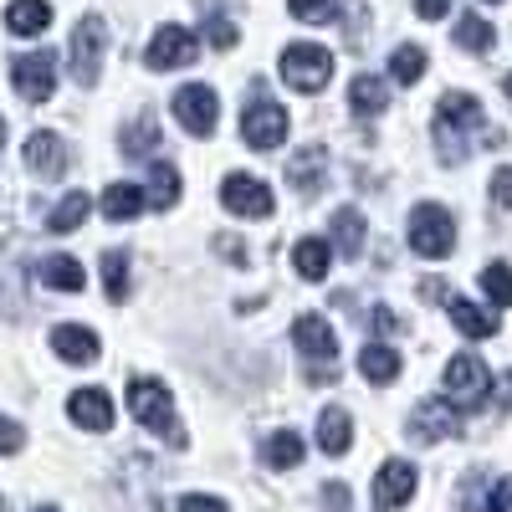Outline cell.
Wrapping results in <instances>:
<instances>
[{
    "label": "cell",
    "instance_id": "cell-34",
    "mask_svg": "<svg viewBox=\"0 0 512 512\" xmlns=\"http://www.w3.org/2000/svg\"><path fill=\"white\" fill-rule=\"evenodd\" d=\"M103 292H108V303H123L128 297V256L123 251L103 256Z\"/></svg>",
    "mask_w": 512,
    "mask_h": 512
},
{
    "label": "cell",
    "instance_id": "cell-31",
    "mask_svg": "<svg viewBox=\"0 0 512 512\" xmlns=\"http://www.w3.org/2000/svg\"><path fill=\"white\" fill-rule=\"evenodd\" d=\"M154 144H159V123L144 113L139 123H128L123 128V154L128 159H154Z\"/></svg>",
    "mask_w": 512,
    "mask_h": 512
},
{
    "label": "cell",
    "instance_id": "cell-7",
    "mask_svg": "<svg viewBox=\"0 0 512 512\" xmlns=\"http://www.w3.org/2000/svg\"><path fill=\"white\" fill-rule=\"evenodd\" d=\"M103 47H108V26L103 16H82L72 31V77L82 88H93L98 72H103Z\"/></svg>",
    "mask_w": 512,
    "mask_h": 512
},
{
    "label": "cell",
    "instance_id": "cell-48",
    "mask_svg": "<svg viewBox=\"0 0 512 512\" xmlns=\"http://www.w3.org/2000/svg\"><path fill=\"white\" fill-rule=\"evenodd\" d=\"M0 512H11V507H6V502H0Z\"/></svg>",
    "mask_w": 512,
    "mask_h": 512
},
{
    "label": "cell",
    "instance_id": "cell-42",
    "mask_svg": "<svg viewBox=\"0 0 512 512\" xmlns=\"http://www.w3.org/2000/svg\"><path fill=\"white\" fill-rule=\"evenodd\" d=\"M323 512H349V487L344 482H328L323 487Z\"/></svg>",
    "mask_w": 512,
    "mask_h": 512
},
{
    "label": "cell",
    "instance_id": "cell-33",
    "mask_svg": "<svg viewBox=\"0 0 512 512\" xmlns=\"http://www.w3.org/2000/svg\"><path fill=\"white\" fill-rule=\"evenodd\" d=\"M390 77H395V82H405V88H410V82H420V77H425V52L415 47V41H405V47H395V57H390Z\"/></svg>",
    "mask_w": 512,
    "mask_h": 512
},
{
    "label": "cell",
    "instance_id": "cell-27",
    "mask_svg": "<svg viewBox=\"0 0 512 512\" xmlns=\"http://www.w3.org/2000/svg\"><path fill=\"white\" fill-rule=\"evenodd\" d=\"M359 374H364L369 384H395V379H400V354H395L390 344H364Z\"/></svg>",
    "mask_w": 512,
    "mask_h": 512
},
{
    "label": "cell",
    "instance_id": "cell-21",
    "mask_svg": "<svg viewBox=\"0 0 512 512\" xmlns=\"http://www.w3.org/2000/svg\"><path fill=\"white\" fill-rule=\"evenodd\" d=\"M52 26V6L47 0H11L6 6V31L11 36H41Z\"/></svg>",
    "mask_w": 512,
    "mask_h": 512
},
{
    "label": "cell",
    "instance_id": "cell-28",
    "mask_svg": "<svg viewBox=\"0 0 512 512\" xmlns=\"http://www.w3.org/2000/svg\"><path fill=\"white\" fill-rule=\"evenodd\" d=\"M303 456H308V446H303V436H297V431H277V436L262 441V461L272 466V472H287V466H297Z\"/></svg>",
    "mask_w": 512,
    "mask_h": 512
},
{
    "label": "cell",
    "instance_id": "cell-36",
    "mask_svg": "<svg viewBox=\"0 0 512 512\" xmlns=\"http://www.w3.org/2000/svg\"><path fill=\"white\" fill-rule=\"evenodd\" d=\"M205 41H210V47H221V52H231L241 41V26L231 16H205Z\"/></svg>",
    "mask_w": 512,
    "mask_h": 512
},
{
    "label": "cell",
    "instance_id": "cell-8",
    "mask_svg": "<svg viewBox=\"0 0 512 512\" xmlns=\"http://www.w3.org/2000/svg\"><path fill=\"white\" fill-rule=\"evenodd\" d=\"M175 118H180L185 134L210 139V134H216V123H221V98H216V88H205V82H190V88H180V93H175Z\"/></svg>",
    "mask_w": 512,
    "mask_h": 512
},
{
    "label": "cell",
    "instance_id": "cell-23",
    "mask_svg": "<svg viewBox=\"0 0 512 512\" xmlns=\"http://www.w3.org/2000/svg\"><path fill=\"white\" fill-rule=\"evenodd\" d=\"M98 205H103V216H108V221H134V216H144L149 190L123 185V180H118V185H108V190H103V200H98Z\"/></svg>",
    "mask_w": 512,
    "mask_h": 512
},
{
    "label": "cell",
    "instance_id": "cell-29",
    "mask_svg": "<svg viewBox=\"0 0 512 512\" xmlns=\"http://www.w3.org/2000/svg\"><path fill=\"white\" fill-rule=\"evenodd\" d=\"M88 210H93V195H82V190H72L52 216H47V231L52 236H67V231H77L82 221H88Z\"/></svg>",
    "mask_w": 512,
    "mask_h": 512
},
{
    "label": "cell",
    "instance_id": "cell-37",
    "mask_svg": "<svg viewBox=\"0 0 512 512\" xmlns=\"http://www.w3.org/2000/svg\"><path fill=\"white\" fill-rule=\"evenodd\" d=\"M297 21H328L338 11V0H287Z\"/></svg>",
    "mask_w": 512,
    "mask_h": 512
},
{
    "label": "cell",
    "instance_id": "cell-12",
    "mask_svg": "<svg viewBox=\"0 0 512 512\" xmlns=\"http://www.w3.org/2000/svg\"><path fill=\"white\" fill-rule=\"evenodd\" d=\"M415 441H456L461 436V405L456 400H420L410 415Z\"/></svg>",
    "mask_w": 512,
    "mask_h": 512
},
{
    "label": "cell",
    "instance_id": "cell-19",
    "mask_svg": "<svg viewBox=\"0 0 512 512\" xmlns=\"http://www.w3.org/2000/svg\"><path fill=\"white\" fill-rule=\"evenodd\" d=\"M323 169H328V154H323V149H303V154L287 164V185L303 195V200H313L318 185H323Z\"/></svg>",
    "mask_w": 512,
    "mask_h": 512
},
{
    "label": "cell",
    "instance_id": "cell-13",
    "mask_svg": "<svg viewBox=\"0 0 512 512\" xmlns=\"http://www.w3.org/2000/svg\"><path fill=\"white\" fill-rule=\"evenodd\" d=\"M415 482H420V472L410 461H384L379 472H374V512H400L410 497H415Z\"/></svg>",
    "mask_w": 512,
    "mask_h": 512
},
{
    "label": "cell",
    "instance_id": "cell-1",
    "mask_svg": "<svg viewBox=\"0 0 512 512\" xmlns=\"http://www.w3.org/2000/svg\"><path fill=\"white\" fill-rule=\"evenodd\" d=\"M472 139L502 144V134L487 128L482 103L472 93H446L436 103V149H441V159H466V154H472Z\"/></svg>",
    "mask_w": 512,
    "mask_h": 512
},
{
    "label": "cell",
    "instance_id": "cell-2",
    "mask_svg": "<svg viewBox=\"0 0 512 512\" xmlns=\"http://www.w3.org/2000/svg\"><path fill=\"white\" fill-rule=\"evenodd\" d=\"M128 415L139 425H149L154 436H164L169 446H185V431L175 420V400H169V390L159 379H128Z\"/></svg>",
    "mask_w": 512,
    "mask_h": 512
},
{
    "label": "cell",
    "instance_id": "cell-38",
    "mask_svg": "<svg viewBox=\"0 0 512 512\" xmlns=\"http://www.w3.org/2000/svg\"><path fill=\"white\" fill-rule=\"evenodd\" d=\"M21 446H26V431L16 420H0V456H16Z\"/></svg>",
    "mask_w": 512,
    "mask_h": 512
},
{
    "label": "cell",
    "instance_id": "cell-14",
    "mask_svg": "<svg viewBox=\"0 0 512 512\" xmlns=\"http://www.w3.org/2000/svg\"><path fill=\"white\" fill-rule=\"evenodd\" d=\"M292 344H297V354L313 359L318 369H328V364L338 359V333H333L328 318H318V313H297V323H292Z\"/></svg>",
    "mask_w": 512,
    "mask_h": 512
},
{
    "label": "cell",
    "instance_id": "cell-17",
    "mask_svg": "<svg viewBox=\"0 0 512 512\" xmlns=\"http://www.w3.org/2000/svg\"><path fill=\"white\" fill-rule=\"evenodd\" d=\"M67 415L82 425V431H108L113 425V400H108V390H72Z\"/></svg>",
    "mask_w": 512,
    "mask_h": 512
},
{
    "label": "cell",
    "instance_id": "cell-43",
    "mask_svg": "<svg viewBox=\"0 0 512 512\" xmlns=\"http://www.w3.org/2000/svg\"><path fill=\"white\" fill-rule=\"evenodd\" d=\"M364 323H369V333H395V328H400V318H395L390 308H369Z\"/></svg>",
    "mask_w": 512,
    "mask_h": 512
},
{
    "label": "cell",
    "instance_id": "cell-32",
    "mask_svg": "<svg viewBox=\"0 0 512 512\" xmlns=\"http://www.w3.org/2000/svg\"><path fill=\"white\" fill-rule=\"evenodd\" d=\"M492 41H497V36H492V26H487L482 16H461V21H456V47H461V52L487 57V52H492Z\"/></svg>",
    "mask_w": 512,
    "mask_h": 512
},
{
    "label": "cell",
    "instance_id": "cell-46",
    "mask_svg": "<svg viewBox=\"0 0 512 512\" xmlns=\"http://www.w3.org/2000/svg\"><path fill=\"white\" fill-rule=\"evenodd\" d=\"M0 149H6V118H0Z\"/></svg>",
    "mask_w": 512,
    "mask_h": 512
},
{
    "label": "cell",
    "instance_id": "cell-3",
    "mask_svg": "<svg viewBox=\"0 0 512 512\" xmlns=\"http://www.w3.org/2000/svg\"><path fill=\"white\" fill-rule=\"evenodd\" d=\"M410 246H415V256H431V262L451 256L456 251V216L436 200H420L410 210Z\"/></svg>",
    "mask_w": 512,
    "mask_h": 512
},
{
    "label": "cell",
    "instance_id": "cell-20",
    "mask_svg": "<svg viewBox=\"0 0 512 512\" xmlns=\"http://www.w3.org/2000/svg\"><path fill=\"white\" fill-rule=\"evenodd\" d=\"M451 323H456L466 338H497V333H502V318H497L492 308L466 303V297H451Z\"/></svg>",
    "mask_w": 512,
    "mask_h": 512
},
{
    "label": "cell",
    "instance_id": "cell-11",
    "mask_svg": "<svg viewBox=\"0 0 512 512\" xmlns=\"http://www.w3.org/2000/svg\"><path fill=\"white\" fill-rule=\"evenodd\" d=\"M195 52H200L195 31H185V26H159L154 41H149V52H144V62H149L154 72H175V67H190Z\"/></svg>",
    "mask_w": 512,
    "mask_h": 512
},
{
    "label": "cell",
    "instance_id": "cell-30",
    "mask_svg": "<svg viewBox=\"0 0 512 512\" xmlns=\"http://www.w3.org/2000/svg\"><path fill=\"white\" fill-rule=\"evenodd\" d=\"M333 236H338V256H359L364 251V216L354 205H344L333 216Z\"/></svg>",
    "mask_w": 512,
    "mask_h": 512
},
{
    "label": "cell",
    "instance_id": "cell-4",
    "mask_svg": "<svg viewBox=\"0 0 512 512\" xmlns=\"http://www.w3.org/2000/svg\"><path fill=\"white\" fill-rule=\"evenodd\" d=\"M333 77V52L313 47V41H297V47L282 52V82L292 93H323Z\"/></svg>",
    "mask_w": 512,
    "mask_h": 512
},
{
    "label": "cell",
    "instance_id": "cell-5",
    "mask_svg": "<svg viewBox=\"0 0 512 512\" xmlns=\"http://www.w3.org/2000/svg\"><path fill=\"white\" fill-rule=\"evenodd\" d=\"M241 139L251 144V149H282L287 144V108L282 103H272L262 88H256L251 98H246V113H241Z\"/></svg>",
    "mask_w": 512,
    "mask_h": 512
},
{
    "label": "cell",
    "instance_id": "cell-40",
    "mask_svg": "<svg viewBox=\"0 0 512 512\" xmlns=\"http://www.w3.org/2000/svg\"><path fill=\"white\" fill-rule=\"evenodd\" d=\"M487 512H512V477L492 482V492H487Z\"/></svg>",
    "mask_w": 512,
    "mask_h": 512
},
{
    "label": "cell",
    "instance_id": "cell-16",
    "mask_svg": "<svg viewBox=\"0 0 512 512\" xmlns=\"http://www.w3.org/2000/svg\"><path fill=\"white\" fill-rule=\"evenodd\" d=\"M52 354L62 364H98V333L77 328V323H57L52 328Z\"/></svg>",
    "mask_w": 512,
    "mask_h": 512
},
{
    "label": "cell",
    "instance_id": "cell-25",
    "mask_svg": "<svg viewBox=\"0 0 512 512\" xmlns=\"http://www.w3.org/2000/svg\"><path fill=\"white\" fill-rule=\"evenodd\" d=\"M175 200H180V169L154 154V159H149V205H154V210H169Z\"/></svg>",
    "mask_w": 512,
    "mask_h": 512
},
{
    "label": "cell",
    "instance_id": "cell-10",
    "mask_svg": "<svg viewBox=\"0 0 512 512\" xmlns=\"http://www.w3.org/2000/svg\"><path fill=\"white\" fill-rule=\"evenodd\" d=\"M221 205L231 210V216H246V221H267L272 210H277L272 190L256 180V175H226V185H221Z\"/></svg>",
    "mask_w": 512,
    "mask_h": 512
},
{
    "label": "cell",
    "instance_id": "cell-18",
    "mask_svg": "<svg viewBox=\"0 0 512 512\" xmlns=\"http://www.w3.org/2000/svg\"><path fill=\"white\" fill-rule=\"evenodd\" d=\"M328 262H333V241H323V236H303L292 246V267H297V277L303 282H323L328 277Z\"/></svg>",
    "mask_w": 512,
    "mask_h": 512
},
{
    "label": "cell",
    "instance_id": "cell-41",
    "mask_svg": "<svg viewBox=\"0 0 512 512\" xmlns=\"http://www.w3.org/2000/svg\"><path fill=\"white\" fill-rule=\"evenodd\" d=\"M492 200L512 210V164H502V169H497V175H492Z\"/></svg>",
    "mask_w": 512,
    "mask_h": 512
},
{
    "label": "cell",
    "instance_id": "cell-26",
    "mask_svg": "<svg viewBox=\"0 0 512 512\" xmlns=\"http://www.w3.org/2000/svg\"><path fill=\"white\" fill-rule=\"evenodd\" d=\"M36 277L57 287V292H82V282H88V272H82V262H72V256H41Z\"/></svg>",
    "mask_w": 512,
    "mask_h": 512
},
{
    "label": "cell",
    "instance_id": "cell-22",
    "mask_svg": "<svg viewBox=\"0 0 512 512\" xmlns=\"http://www.w3.org/2000/svg\"><path fill=\"white\" fill-rule=\"evenodd\" d=\"M318 446H323L328 456H344V451L354 446V420H349V410L328 405V410L318 415Z\"/></svg>",
    "mask_w": 512,
    "mask_h": 512
},
{
    "label": "cell",
    "instance_id": "cell-44",
    "mask_svg": "<svg viewBox=\"0 0 512 512\" xmlns=\"http://www.w3.org/2000/svg\"><path fill=\"white\" fill-rule=\"evenodd\" d=\"M415 11H420V21H441L451 11V0H415Z\"/></svg>",
    "mask_w": 512,
    "mask_h": 512
},
{
    "label": "cell",
    "instance_id": "cell-9",
    "mask_svg": "<svg viewBox=\"0 0 512 512\" xmlns=\"http://www.w3.org/2000/svg\"><path fill=\"white\" fill-rule=\"evenodd\" d=\"M11 82H16V93L26 103H47L57 93V57L41 47V52H26L11 62Z\"/></svg>",
    "mask_w": 512,
    "mask_h": 512
},
{
    "label": "cell",
    "instance_id": "cell-6",
    "mask_svg": "<svg viewBox=\"0 0 512 512\" xmlns=\"http://www.w3.org/2000/svg\"><path fill=\"white\" fill-rule=\"evenodd\" d=\"M446 390H451V400H456L461 410H477V405L492 400V369H487L477 354H456V359L446 364Z\"/></svg>",
    "mask_w": 512,
    "mask_h": 512
},
{
    "label": "cell",
    "instance_id": "cell-35",
    "mask_svg": "<svg viewBox=\"0 0 512 512\" xmlns=\"http://www.w3.org/2000/svg\"><path fill=\"white\" fill-rule=\"evenodd\" d=\"M482 287H487V297H492L497 308H512V267L487 262V267H482Z\"/></svg>",
    "mask_w": 512,
    "mask_h": 512
},
{
    "label": "cell",
    "instance_id": "cell-49",
    "mask_svg": "<svg viewBox=\"0 0 512 512\" xmlns=\"http://www.w3.org/2000/svg\"><path fill=\"white\" fill-rule=\"evenodd\" d=\"M487 6H497V0H487Z\"/></svg>",
    "mask_w": 512,
    "mask_h": 512
},
{
    "label": "cell",
    "instance_id": "cell-24",
    "mask_svg": "<svg viewBox=\"0 0 512 512\" xmlns=\"http://www.w3.org/2000/svg\"><path fill=\"white\" fill-rule=\"evenodd\" d=\"M349 108H354L359 118H379L384 108H390V88H384L379 77H369V72H364V77H354V82H349Z\"/></svg>",
    "mask_w": 512,
    "mask_h": 512
},
{
    "label": "cell",
    "instance_id": "cell-47",
    "mask_svg": "<svg viewBox=\"0 0 512 512\" xmlns=\"http://www.w3.org/2000/svg\"><path fill=\"white\" fill-rule=\"evenodd\" d=\"M36 512H57V507H36Z\"/></svg>",
    "mask_w": 512,
    "mask_h": 512
},
{
    "label": "cell",
    "instance_id": "cell-15",
    "mask_svg": "<svg viewBox=\"0 0 512 512\" xmlns=\"http://www.w3.org/2000/svg\"><path fill=\"white\" fill-rule=\"evenodd\" d=\"M26 169H31L36 180H62L67 175V144L57 134H47V128L31 134L26 139Z\"/></svg>",
    "mask_w": 512,
    "mask_h": 512
},
{
    "label": "cell",
    "instance_id": "cell-45",
    "mask_svg": "<svg viewBox=\"0 0 512 512\" xmlns=\"http://www.w3.org/2000/svg\"><path fill=\"white\" fill-rule=\"evenodd\" d=\"M502 93H507V98H512V72H507V77H502Z\"/></svg>",
    "mask_w": 512,
    "mask_h": 512
},
{
    "label": "cell",
    "instance_id": "cell-39",
    "mask_svg": "<svg viewBox=\"0 0 512 512\" xmlns=\"http://www.w3.org/2000/svg\"><path fill=\"white\" fill-rule=\"evenodd\" d=\"M180 512H231L221 497H205V492H190V497H180Z\"/></svg>",
    "mask_w": 512,
    "mask_h": 512
}]
</instances>
